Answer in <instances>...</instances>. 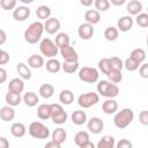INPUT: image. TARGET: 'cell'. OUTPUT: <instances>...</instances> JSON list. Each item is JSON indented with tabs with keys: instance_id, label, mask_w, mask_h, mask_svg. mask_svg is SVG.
I'll list each match as a JSON object with an SVG mask.
<instances>
[{
	"instance_id": "6da1fadb",
	"label": "cell",
	"mask_w": 148,
	"mask_h": 148,
	"mask_svg": "<svg viewBox=\"0 0 148 148\" xmlns=\"http://www.w3.org/2000/svg\"><path fill=\"white\" fill-rule=\"evenodd\" d=\"M44 23L37 21L32 22L24 31V39L29 44H36L42 38L43 31H44Z\"/></svg>"
},
{
	"instance_id": "7a4b0ae2",
	"label": "cell",
	"mask_w": 148,
	"mask_h": 148,
	"mask_svg": "<svg viewBox=\"0 0 148 148\" xmlns=\"http://www.w3.org/2000/svg\"><path fill=\"white\" fill-rule=\"evenodd\" d=\"M134 119V112L132 109L130 108H125L121 109L120 111L116 112L114 117H113V123L116 125V127L118 128H126Z\"/></svg>"
},
{
	"instance_id": "3957f363",
	"label": "cell",
	"mask_w": 148,
	"mask_h": 148,
	"mask_svg": "<svg viewBox=\"0 0 148 148\" xmlns=\"http://www.w3.org/2000/svg\"><path fill=\"white\" fill-rule=\"evenodd\" d=\"M97 92L106 98H114L119 94V88L117 83H113L109 80H101L97 83Z\"/></svg>"
},
{
	"instance_id": "277c9868",
	"label": "cell",
	"mask_w": 148,
	"mask_h": 148,
	"mask_svg": "<svg viewBox=\"0 0 148 148\" xmlns=\"http://www.w3.org/2000/svg\"><path fill=\"white\" fill-rule=\"evenodd\" d=\"M39 51L46 58H54L58 54V52H60V49L56 44V42H53L52 39L44 38L39 44Z\"/></svg>"
},
{
	"instance_id": "5b68a950",
	"label": "cell",
	"mask_w": 148,
	"mask_h": 148,
	"mask_svg": "<svg viewBox=\"0 0 148 148\" xmlns=\"http://www.w3.org/2000/svg\"><path fill=\"white\" fill-rule=\"evenodd\" d=\"M28 132L35 139H47L50 136V130L40 121H32L29 125Z\"/></svg>"
},
{
	"instance_id": "8992f818",
	"label": "cell",
	"mask_w": 148,
	"mask_h": 148,
	"mask_svg": "<svg viewBox=\"0 0 148 148\" xmlns=\"http://www.w3.org/2000/svg\"><path fill=\"white\" fill-rule=\"evenodd\" d=\"M67 118H68V114L60 104L58 103L51 104V120L53 124L62 125L67 121Z\"/></svg>"
},
{
	"instance_id": "52a82bcc",
	"label": "cell",
	"mask_w": 148,
	"mask_h": 148,
	"mask_svg": "<svg viewBox=\"0 0 148 148\" xmlns=\"http://www.w3.org/2000/svg\"><path fill=\"white\" fill-rule=\"evenodd\" d=\"M79 79L86 83H95L98 81V71L94 67L84 66L79 71Z\"/></svg>"
},
{
	"instance_id": "ba28073f",
	"label": "cell",
	"mask_w": 148,
	"mask_h": 148,
	"mask_svg": "<svg viewBox=\"0 0 148 148\" xmlns=\"http://www.w3.org/2000/svg\"><path fill=\"white\" fill-rule=\"evenodd\" d=\"M99 102V95L97 92L90 91V92H86L79 96L77 98V104L80 108L82 109H88L91 108L92 105L97 104Z\"/></svg>"
},
{
	"instance_id": "9c48e42d",
	"label": "cell",
	"mask_w": 148,
	"mask_h": 148,
	"mask_svg": "<svg viewBox=\"0 0 148 148\" xmlns=\"http://www.w3.org/2000/svg\"><path fill=\"white\" fill-rule=\"evenodd\" d=\"M94 25L86 22V23H82L79 25V29H77V34H79V37L83 40H89L92 36H94Z\"/></svg>"
},
{
	"instance_id": "30bf717a",
	"label": "cell",
	"mask_w": 148,
	"mask_h": 148,
	"mask_svg": "<svg viewBox=\"0 0 148 148\" xmlns=\"http://www.w3.org/2000/svg\"><path fill=\"white\" fill-rule=\"evenodd\" d=\"M87 127H88V130H89L90 133H92V134H99L103 131V128H104V123H103V120L101 118L92 117V118H90L88 120Z\"/></svg>"
},
{
	"instance_id": "8fae6325",
	"label": "cell",
	"mask_w": 148,
	"mask_h": 148,
	"mask_svg": "<svg viewBox=\"0 0 148 148\" xmlns=\"http://www.w3.org/2000/svg\"><path fill=\"white\" fill-rule=\"evenodd\" d=\"M60 54L65 61H77L79 60L77 52L71 45H66V46L60 47Z\"/></svg>"
},
{
	"instance_id": "7c38bea8",
	"label": "cell",
	"mask_w": 148,
	"mask_h": 148,
	"mask_svg": "<svg viewBox=\"0 0 148 148\" xmlns=\"http://www.w3.org/2000/svg\"><path fill=\"white\" fill-rule=\"evenodd\" d=\"M44 29H45V31L47 34L54 35L60 29V21L58 18H56V17H50V18L45 20V22H44Z\"/></svg>"
},
{
	"instance_id": "4fadbf2b",
	"label": "cell",
	"mask_w": 148,
	"mask_h": 148,
	"mask_svg": "<svg viewBox=\"0 0 148 148\" xmlns=\"http://www.w3.org/2000/svg\"><path fill=\"white\" fill-rule=\"evenodd\" d=\"M133 27V18L131 17V15H126V16H123L118 20L117 22V28L118 30L123 31V32H126V31H130Z\"/></svg>"
},
{
	"instance_id": "5bb4252c",
	"label": "cell",
	"mask_w": 148,
	"mask_h": 148,
	"mask_svg": "<svg viewBox=\"0 0 148 148\" xmlns=\"http://www.w3.org/2000/svg\"><path fill=\"white\" fill-rule=\"evenodd\" d=\"M29 16H30V9L25 6L16 7L13 12V17L16 21H25Z\"/></svg>"
},
{
	"instance_id": "9a60e30c",
	"label": "cell",
	"mask_w": 148,
	"mask_h": 148,
	"mask_svg": "<svg viewBox=\"0 0 148 148\" xmlns=\"http://www.w3.org/2000/svg\"><path fill=\"white\" fill-rule=\"evenodd\" d=\"M24 89V82L22 79L18 77H14L9 81L8 83V91H13L16 94H21Z\"/></svg>"
},
{
	"instance_id": "2e32d148",
	"label": "cell",
	"mask_w": 148,
	"mask_h": 148,
	"mask_svg": "<svg viewBox=\"0 0 148 148\" xmlns=\"http://www.w3.org/2000/svg\"><path fill=\"white\" fill-rule=\"evenodd\" d=\"M102 110L106 114H113L118 111V103L113 98H108L102 104Z\"/></svg>"
},
{
	"instance_id": "e0dca14e",
	"label": "cell",
	"mask_w": 148,
	"mask_h": 148,
	"mask_svg": "<svg viewBox=\"0 0 148 148\" xmlns=\"http://www.w3.org/2000/svg\"><path fill=\"white\" fill-rule=\"evenodd\" d=\"M23 102H24V104H25L27 106L34 108V106H36V105L38 104L39 97H38V95H37L36 92H34V91H27V92L23 95Z\"/></svg>"
},
{
	"instance_id": "ac0fdd59",
	"label": "cell",
	"mask_w": 148,
	"mask_h": 148,
	"mask_svg": "<svg viewBox=\"0 0 148 148\" xmlns=\"http://www.w3.org/2000/svg\"><path fill=\"white\" fill-rule=\"evenodd\" d=\"M0 118L2 121H10L15 118V110L12 105L2 106L0 109Z\"/></svg>"
},
{
	"instance_id": "d6986e66",
	"label": "cell",
	"mask_w": 148,
	"mask_h": 148,
	"mask_svg": "<svg viewBox=\"0 0 148 148\" xmlns=\"http://www.w3.org/2000/svg\"><path fill=\"white\" fill-rule=\"evenodd\" d=\"M84 20L86 22L90 23V24H97L101 21V15L97 9H89L84 13Z\"/></svg>"
},
{
	"instance_id": "ffe728a7",
	"label": "cell",
	"mask_w": 148,
	"mask_h": 148,
	"mask_svg": "<svg viewBox=\"0 0 148 148\" xmlns=\"http://www.w3.org/2000/svg\"><path fill=\"white\" fill-rule=\"evenodd\" d=\"M71 118H72L73 124L77 125V126H81L87 121V114H86V112L83 110H75L72 113Z\"/></svg>"
},
{
	"instance_id": "44dd1931",
	"label": "cell",
	"mask_w": 148,
	"mask_h": 148,
	"mask_svg": "<svg viewBox=\"0 0 148 148\" xmlns=\"http://www.w3.org/2000/svg\"><path fill=\"white\" fill-rule=\"evenodd\" d=\"M126 10L128 12L130 15H135L136 16L142 10V3L139 0H131L126 6Z\"/></svg>"
},
{
	"instance_id": "7402d4cb",
	"label": "cell",
	"mask_w": 148,
	"mask_h": 148,
	"mask_svg": "<svg viewBox=\"0 0 148 148\" xmlns=\"http://www.w3.org/2000/svg\"><path fill=\"white\" fill-rule=\"evenodd\" d=\"M28 65L31 67V68H40L45 65L44 62V58L39 54H31L29 58H28Z\"/></svg>"
},
{
	"instance_id": "603a6c76",
	"label": "cell",
	"mask_w": 148,
	"mask_h": 148,
	"mask_svg": "<svg viewBox=\"0 0 148 148\" xmlns=\"http://www.w3.org/2000/svg\"><path fill=\"white\" fill-rule=\"evenodd\" d=\"M6 103L8 105H12V106H16L18 105L22 101H23V97H21V94H16V92H13V91H8L6 94Z\"/></svg>"
},
{
	"instance_id": "cb8c5ba5",
	"label": "cell",
	"mask_w": 148,
	"mask_h": 148,
	"mask_svg": "<svg viewBox=\"0 0 148 148\" xmlns=\"http://www.w3.org/2000/svg\"><path fill=\"white\" fill-rule=\"evenodd\" d=\"M37 116L42 120L51 118V104H40L37 108Z\"/></svg>"
},
{
	"instance_id": "d4e9b609",
	"label": "cell",
	"mask_w": 148,
	"mask_h": 148,
	"mask_svg": "<svg viewBox=\"0 0 148 148\" xmlns=\"http://www.w3.org/2000/svg\"><path fill=\"white\" fill-rule=\"evenodd\" d=\"M10 133L15 138H22L27 133V128L22 123H14L10 127Z\"/></svg>"
},
{
	"instance_id": "484cf974",
	"label": "cell",
	"mask_w": 148,
	"mask_h": 148,
	"mask_svg": "<svg viewBox=\"0 0 148 148\" xmlns=\"http://www.w3.org/2000/svg\"><path fill=\"white\" fill-rule=\"evenodd\" d=\"M59 101L61 102V104H65V105L72 104L73 101H74V94H73V91L69 90V89L61 90V92L59 94Z\"/></svg>"
},
{
	"instance_id": "4316f807",
	"label": "cell",
	"mask_w": 148,
	"mask_h": 148,
	"mask_svg": "<svg viewBox=\"0 0 148 148\" xmlns=\"http://www.w3.org/2000/svg\"><path fill=\"white\" fill-rule=\"evenodd\" d=\"M54 94V87L50 83H44L39 87V95L40 97L45 98V99H49L53 96Z\"/></svg>"
},
{
	"instance_id": "83f0119b",
	"label": "cell",
	"mask_w": 148,
	"mask_h": 148,
	"mask_svg": "<svg viewBox=\"0 0 148 148\" xmlns=\"http://www.w3.org/2000/svg\"><path fill=\"white\" fill-rule=\"evenodd\" d=\"M97 148H113L116 147V141L114 138L111 135H104L102 139L97 142Z\"/></svg>"
},
{
	"instance_id": "f1b7e54d",
	"label": "cell",
	"mask_w": 148,
	"mask_h": 148,
	"mask_svg": "<svg viewBox=\"0 0 148 148\" xmlns=\"http://www.w3.org/2000/svg\"><path fill=\"white\" fill-rule=\"evenodd\" d=\"M16 71H17L21 79H23V80H30L31 79V71L25 64L18 62L16 66Z\"/></svg>"
},
{
	"instance_id": "f546056e",
	"label": "cell",
	"mask_w": 148,
	"mask_h": 148,
	"mask_svg": "<svg viewBox=\"0 0 148 148\" xmlns=\"http://www.w3.org/2000/svg\"><path fill=\"white\" fill-rule=\"evenodd\" d=\"M45 67H46V71L50 72V73H58L60 69H61V64L58 59L56 58H50L46 64H45Z\"/></svg>"
},
{
	"instance_id": "4dcf8cb0",
	"label": "cell",
	"mask_w": 148,
	"mask_h": 148,
	"mask_svg": "<svg viewBox=\"0 0 148 148\" xmlns=\"http://www.w3.org/2000/svg\"><path fill=\"white\" fill-rule=\"evenodd\" d=\"M36 15L39 20H47L51 17V8L49 6L42 5L36 9Z\"/></svg>"
},
{
	"instance_id": "1f68e13d",
	"label": "cell",
	"mask_w": 148,
	"mask_h": 148,
	"mask_svg": "<svg viewBox=\"0 0 148 148\" xmlns=\"http://www.w3.org/2000/svg\"><path fill=\"white\" fill-rule=\"evenodd\" d=\"M118 36H119V30L116 27H108L105 29V31H104V37L109 42L116 40L118 38Z\"/></svg>"
},
{
	"instance_id": "d6a6232c",
	"label": "cell",
	"mask_w": 148,
	"mask_h": 148,
	"mask_svg": "<svg viewBox=\"0 0 148 148\" xmlns=\"http://www.w3.org/2000/svg\"><path fill=\"white\" fill-rule=\"evenodd\" d=\"M66 138H67V133H66V131H65L64 128H61V127L56 128V130L53 131V133H52V140H54V141H57V142H59V143H61V145L65 142Z\"/></svg>"
},
{
	"instance_id": "836d02e7",
	"label": "cell",
	"mask_w": 148,
	"mask_h": 148,
	"mask_svg": "<svg viewBox=\"0 0 148 148\" xmlns=\"http://www.w3.org/2000/svg\"><path fill=\"white\" fill-rule=\"evenodd\" d=\"M79 68V61H64L61 69L67 74H73Z\"/></svg>"
},
{
	"instance_id": "e575fe53",
	"label": "cell",
	"mask_w": 148,
	"mask_h": 148,
	"mask_svg": "<svg viewBox=\"0 0 148 148\" xmlns=\"http://www.w3.org/2000/svg\"><path fill=\"white\" fill-rule=\"evenodd\" d=\"M89 139H90V138H89V133L86 132V131H80V132H77V133L75 134V136H74L75 145L79 146V147H81L84 142L89 141Z\"/></svg>"
},
{
	"instance_id": "d590c367",
	"label": "cell",
	"mask_w": 148,
	"mask_h": 148,
	"mask_svg": "<svg viewBox=\"0 0 148 148\" xmlns=\"http://www.w3.org/2000/svg\"><path fill=\"white\" fill-rule=\"evenodd\" d=\"M130 57L133 58L134 60H136L139 64H142V62L145 61V59H146V52H145L143 49L138 47V49H134V50L131 52Z\"/></svg>"
},
{
	"instance_id": "8d00e7d4",
	"label": "cell",
	"mask_w": 148,
	"mask_h": 148,
	"mask_svg": "<svg viewBox=\"0 0 148 148\" xmlns=\"http://www.w3.org/2000/svg\"><path fill=\"white\" fill-rule=\"evenodd\" d=\"M108 80L113 82V83H119L121 80H123V74H121V71H118V69H111L108 74Z\"/></svg>"
},
{
	"instance_id": "74e56055",
	"label": "cell",
	"mask_w": 148,
	"mask_h": 148,
	"mask_svg": "<svg viewBox=\"0 0 148 148\" xmlns=\"http://www.w3.org/2000/svg\"><path fill=\"white\" fill-rule=\"evenodd\" d=\"M56 44L59 46V49L62 46L69 45V36L66 32H59L56 36Z\"/></svg>"
},
{
	"instance_id": "f35d334b",
	"label": "cell",
	"mask_w": 148,
	"mask_h": 148,
	"mask_svg": "<svg viewBox=\"0 0 148 148\" xmlns=\"http://www.w3.org/2000/svg\"><path fill=\"white\" fill-rule=\"evenodd\" d=\"M98 68L99 71L103 73V74H108L111 69H112V66H111V62H110V58H103L98 61Z\"/></svg>"
},
{
	"instance_id": "ab89813d",
	"label": "cell",
	"mask_w": 148,
	"mask_h": 148,
	"mask_svg": "<svg viewBox=\"0 0 148 148\" xmlns=\"http://www.w3.org/2000/svg\"><path fill=\"white\" fill-rule=\"evenodd\" d=\"M140 65H141V64H139L136 60H134V59L131 58V57L127 58V59L125 60V62H124V67H125L126 71H128V72H134V71H136Z\"/></svg>"
},
{
	"instance_id": "60d3db41",
	"label": "cell",
	"mask_w": 148,
	"mask_h": 148,
	"mask_svg": "<svg viewBox=\"0 0 148 148\" xmlns=\"http://www.w3.org/2000/svg\"><path fill=\"white\" fill-rule=\"evenodd\" d=\"M95 8L98 12H106L110 8V0H95L94 1Z\"/></svg>"
},
{
	"instance_id": "b9f144b4",
	"label": "cell",
	"mask_w": 148,
	"mask_h": 148,
	"mask_svg": "<svg viewBox=\"0 0 148 148\" xmlns=\"http://www.w3.org/2000/svg\"><path fill=\"white\" fill-rule=\"evenodd\" d=\"M136 23L141 28H148V13H140L135 18Z\"/></svg>"
},
{
	"instance_id": "7bdbcfd3",
	"label": "cell",
	"mask_w": 148,
	"mask_h": 148,
	"mask_svg": "<svg viewBox=\"0 0 148 148\" xmlns=\"http://www.w3.org/2000/svg\"><path fill=\"white\" fill-rule=\"evenodd\" d=\"M110 62H111V66L113 69H118V71H121L124 68V62L120 58L118 57H111L110 58Z\"/></svg>"
},
{
	"instance_id": "ee69618b",
	"label": "cell",
	"mask_w": 148,
	"mask_h": 148,
	"mask_svg": "<svg viewBox=\"0 0 148 148\" xmlns=\"http://www.w3.org/2000/svg\"><path fill=\"white\" fill-rule=\"evenodd\" d=\"M16 1L17 0H0V6L5 10H10V9L15 8Z\"/></svg>"
},
{
	"instance_id": "f6af8a7d",
	"label": "cell",
	"mask_w": 148,
	"mask_h": 148,
	"mask_svg": "<svg viewBox=\"0 0 148 148\" xmlns=\"http://www.w3.org/2000/svg\"><path fill=\"white\" fill-rule=\"evenodd\" d=\"M116 147L117 148H132L133 145L130 140H126V139H121L119 142L116 143Z\"/></svg>"
},
{
	"instance_id": "bcb514c9",
	"label": "cell",
	"mask_w": 148,
	"mask_h": 148,
	"mask_svg": "<svg viewBox=\"0 0 148 148\" xmlns=\"http://www.w3.org/2000/svg\"><path fill=\"white\" fill-rule=\"evenodd\" d=\"M139 121L145 125V126H148V111L147 110H143L140 112L139 114Z\"/></svg>"
},
{
	"instance_id": "7dc6e473",
	"label": "cell",
	"mask_w": 148,
	"mask_h": 148,
	"mask_svg": "<svg viewBox=\"0 0 148 148\" xmlns=\"http://www.w3.org/2000/svg\"><path fill=\"white\" fill-rule=\"evenodd\" d=\"M139 74L142 79H148V64H142L140 66Z\"/></svg>"
},
{
	"instance_id": "c3c4849f",
	"label": "cell",
	"mask_w": 148,
	"mask_h": 148,
	"mask_svg": "<svg viewBox=\"0 0 148 148\" xmlns=\"http://www.w3.org/2000/svg\"><path fill=\"white\" fill-rule=\"evenodd\" d=\"M9 61V54L8 52H6L5 50L0 51V65H5Z\"/></svg>"
},
{
	"instance_id": "681fc988",
	"label": "cell",
	"mask_w": 148,
	"mask_h": 148,
	"mask_svg": "<svg viewBox=\"0 0 148 148\" xmlns=\"http://www.w3.org/2000/svg\"><path fill=\"white\" fill-rule=\"evenodd\" d=\"M60 147H61V143H59V142H57L54 140L45 143V148H60Z\"/></svg>"
},
{
	"instance_id": "f907efd6",
	"label": "cell",
	"mask_w": 148,
	"mask_h": 148,
	"mask_svg": "<svg viewBox=\"0 0 148 148\" xmlns=\"http://www.w3.org/2000/svg\"><path fill=\"white\" fill-rule=\"evenodd\" d=\"M6 79H7V72L5 68L1 67L0 68V83H5Z\"/></svg>"
},
{
	"instance_id": "816d5d0a",
	"label": "cell",
	"mask_w": 148,
	"mask_h": 148,
	"mask_svg": "<svg viewBox=\"0 0 148 148\" xmlns=\"http://www.w3.org/2000/svg\"><path fill=\"white\" fill-rule=\"evenodd\" d=\"M9 147V142L5 136L0 138V148H8Z\"/></svg>"
},
{
	"instance_id": "f5cc1de1",
	"label": "cell",
	"mask_w": 148,
	"mask_h": 148,
	"mask_svg": "<svg viewBox=\"0 0 148 148\" xmlns=\"http://www.w3.org/2000/svg\"><path fill=\"white\" fill-rule=\"evenodd\" d=\"M6 42V32L3 29L0 30V45H3Z\"/></svg>"
},
{
	"instance_id": "db71d44e",
	"label": "cell",
	"mask_w": 148,
	"mask_h": 148,
	"mask_svg": "<svg viewBox=\"0 0 148 148\" xmlns=\"http://www.w3.org/2000/svg\"><path fill=\"white\" fill-rule=\"evenodd\" d=\"M94 1L95 0H80V3L82 6H84V7H89V6H91L94 3Z\"/></svg>"
},
{
	"instance_id": "11a10c76",
	"label": "cell",
	"mask_w": 148,
	"mask_h": 148,
	"mask_svg": "<svg viewBox=\"0 0 148 148\" xmlns=\"http://www.w3.org/2000/svg\"><path fill=\"white\" fill-rule=\"evenodd\" d=\"M80 148H95V145L89 140V141H87V142H84Z\"/></svg>"
},
{
	"instance_id": "9f6ffc18",
	"label": "cell",
	"mask_w": 148,
	"mask_h": 148,
	"mask_svg": "<svg viewBox=\"0 0 148 148\" xmlns=\"http://www.w3.org/2000/svg\"><path fill=\"white\" fill-rule=\"evenodd\" d=\"M126 0H110V3H112L113 6H121L125 3Z\"/></svg>"
},
{
	"instance_id": "6f0895ef",
	"label": "cell",
	"mask_w": 148,
	"mask_h": 148,
	"mask_svg": "<svg viewBox=\"0 0 148 148\" xmlns=\"http://www.w3.org/2000/svg\"><path fill=\"white\" fill-rule=\"evenodd\" d=\"M21 2L22 3H31V2H34V0H21Z\"/></svg>"
},
{
	"instance_id": "680465c9",
	"label": "cell",
	"mask_w": 148,
	"mask_h": 148,
	"mask_svg": "<svg viewBox=\"0 0 148 148\" xmlns=\"http://www.w3.org/2000/svg\"><path fill=\"white\" fill-rule=\"evenodd\" d=\"M146 43H147V46H148V34H147V40H146Z\"/></svg>"
},
{
	"instance_id": "91938a15",
	"label": "cell",
	"mask_w": 148,
	"mask_h": 148,
	"mask_svg": "<svg viewBox=\"0 0 148 148\" xmlns=\"http://www.w3.org/2000/svg\"><path fill=\"white\" fill-rule=\"evenodd\" d=\"M147 13H148V7H147Z\"/></svg>"
},
{
	"instance_id": "94428289",
	"label": "cell",
	"mask_w": 148,
	"mask_h": 148,
	"mask_svg": "<svg viewBox=\"0 0 148 148\" xmlns=\"http://www.w3.org/2000/svg\"><path fill=\"white\" fill-rule=\"evenodd\" d=\"M18 1H21V0H18Z\"/></svg>"
}]
</instances>
